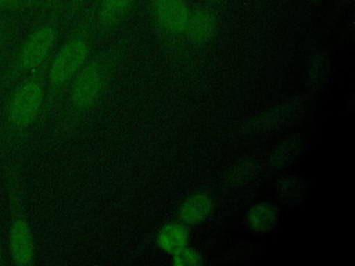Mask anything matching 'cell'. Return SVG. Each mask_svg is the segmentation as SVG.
<instances>
[{"label":"cell","mask_w":355,"mask_h":266,"mask_svg":"<svg viewBox=\"0 0 355 266\" xmlns=\"http://www.w3.org/2000/svg\"><path fill=\"white\" fill-rule=\"evenodd\" d=\"M44 109V64L21 78L0 101V159L15 158Z\"/></svg>","instance_id":"cell-1"},{"label":"cell","mask_w":355,"mask_h":266,"mask_svg":"<svg viewBox=\"0 0 355 266\" xmlns=\"http://www.w3.org/2000/svg\"><path fill=\"white\" fill-rule=\"evenodd\" d=\"M3 180L8 205V254L14 265L31 266L35 262L36 247L25 211V197L21 163L17 158L3 162Z\"/></svg>","instance_id":"cell-2"},{"label":"cell","mask_w":355,"mask_h":266,"mask_svg":"<svg viewBox=\"0 0 355 266\" xmlns=\"http://www.w3.org/2000/svg\"><path fill=\"white\" fill-rule=\"evenodd\" d=\"M57 29L54 24L46 22L36 26L14 54L7 57L0 75V101L11 86L44 64L55 42Z\"/></svg>","instance_id":"cell-3"},{"label":"cell","mask_w":355,"mask_h":266,"mask_svg":"<svg viewBox=\"0 0 355 266\" xmlns=\"http://www.w3.org/2000/svg\"><path fill=\"white\" fill-rule=\"evenodd\" d=\"M87 54V46L80 39L69 40L54 57L49 68V100L44 101L47 107L58 94L61 87L76 73Z\"/></svg>","instance_id":"cell-4"},{"label":"cell","mask_w":355,"mask_h":266,"mask_svg":"<svg viewBox=\"0 0 355 266\" xmlns=\"http://www.w3.org/2000/svg\"><path fill=\"white\" fill-rule=\"evenodd\" d=\"M101 85L100 72L94 65L87 66L75 79L71 90V104L75 111L87 108L96 98Z\"/></svg>","instance_id":"cell-5"},{"label":"cell","mask_w":355,"mask_h":266,"mask_svg":"<svg viewBox=\"0 0 355 266\" xmlns=\"http://www.w3.org/2000/svg\"><path fill=\"white\" fill-rule=\"evenodd\" d=\"M304 114L302 101H290L287 104H283L263 115H261L258 119L251 122V125H255L257 130L266 134V132L276 130L280 127H284L290 123H294L298 116Z\"/></svg>","instance_id":"cell-6"},{"label":"cell","mask_w":355,"mask_h":266,"mask_svg":"<svg viewBox=\"0 0 355 266\" xmlns=\"http://www.w3.org/2000/svg\"><path fill=\"white\" fill-rule=\"evenodd\" d=\"M157 15L162 25L172 32H183L189 19V11L182 0H157Z\"/></svg>","instance_id":"cell-7"},{"label":"cell","mask_w":355,"mask_h":266,"mask_svg":"<svg viewBox=\"0 0 355 266\" xmlns=\"http://www.w3.org/2000/svg\"><path fill=\"white\" fill-rule=\"evenodd\" d=\"M184 30H187L191 40L198 43L205 42L215 30V17L207 10H197L189 15Z\"/></svg>","instance_id":"cell-8"},{"label":"cell","mask_w":355,"mask_h":266,"mask_svg":"<svg viewBox=\"0 0 355 266\" xmlns=\"http://www.w3.org/2000/svg\"><path fill=\"white\" fill-rule=\"evenodd\" d=\"M301 147H302V141L300 137L297 136L287 137L273 151L270 158V166L275 169L284 168L298 155V152L301 151Z\"/></svg>","instance_id":"cell-9"},{"label":"cell","mask_w":355,"mask_h":266,"mask_svg":"<svg viewBox=\"0 0 355 266\" xmlns=\"http://www.w3.org/2000/svg\"><path fill=\"white\" fill-rule=\"evenodd\" d=\"M209 211H211L209 200L202 194H197L189 198L183 204L180 209V216L189 223H198L207 218Z\"/></svg>","instance_id":"cell-10"},{"label":"cell","mask_w":355,"mask_h":266,"mask_svg":"<svg viewBox=\"0 0 355 266\" xmlns=\"http://www.w3.org/2000/svg\"><path fill=\"white\" fill-rule=\"evenodd\" d=\"M187 241L186 230L179 224H168L164 227L158 236L159 247L166 252H178L179 249L184 248Z\"/></svg>","instance_id":"cell-11"},{"label":"cell","mask_w":355,"mask_h":266,"mask_svg":"<svg viewBox=\"0 0 355 266\" xmlns=\"http://www.w3.org/2000/svg\"><path fill=\"white\" fill-rule=\"evenodd\" d=\"M276 209L268 204H259L250 209L248 223L254 230L265 231L270 229L276 220Z\"/></svg>","instance_id":"cell-12"},{"label":"cell","mask_w":355,"mask_h":266,"mask_svg":"<svg viewBox=\"0 0 355 266\" xmlns=\"http://www.w3.org/2000/svg\"><path fill=\"white\" fill-rule=\"evenodd\" d=\"M327 73H329L327 57L324 54L319 53L309 62V68H308V85H309V87H312L313 90H318L323 85V82L326 80Z\"/></svg>","instance_id":"cell-13"},{"label":"cell","mask_w":355,"mask_h":266,"mask_svg":"<svg viewBox=\"0 0 355 266\" xmlns=\"http://www.w3.org/2000/svg\"><path fill=\"white\" fill-rule=\"evenodd\" d=\"M14 42V26L11 22L0 15V61L7 60L11 54V47Z\"/></svg>","instance_id":"cell-14"},{"label":"cell","mask_w":355,"mask_h":266,"mask_svg":"<svg viewBox=\"0 0 355 266\" xmlns=\"http://www.w3.org/2000/svg\"><path fill=\"white\" fill-rule=\"evenodd\" d=\"M132 1L133 0H104L101 18L105 22H114L129 8Z\"/></svg>","instance_id":"cell-15"},{"label":"cell","mask_w":355,"mask_h":266,"mask_svg":"<svg viewBox=\"0 0 355 266\" xmlns=\"http://www.w3.org/2000/svg\"><path fill=\"white\" fill-rule=\"evenodd\" d=\"M172 262H173V265H178V266H193V265H200L202 260H201V256L196 251L182 248L173 254Z\"/></svg>","instance_id":"cell-16"},{"label":"cell","mask_w":355,"mask_h":266,"mask_svg":"<svg viewBox=\"0 0 355 266\" xmlns=\"http://www.w3.org/2000/svg\"><path fill=\"white\" fill-rule=\"evenodd\" d=\"M32 0H0V10H18L31 6Z\"/></svg>","instance_id":"cell-17"},{"label":"cell","mask_w":355,"mask_h":266,"mask_svg":"<svg viewBox=\"0 0 355 266\" xmlns=\"http://www.w3.org/2000/svg\"><path fill=\"white\" fill-rule=\"evenodd\" d=\"M4 263V252H3V245L0 242V266Z\"/></svg>","instance_id":"cell-18"},{"label":"cell","mask_w":355,"mask_h":266,"mask_svg":"<svg viewBox=\"0 0 355 266\" xmlns=\"http://www.w3.org/2000/svg\"><path fill=\"white\" fill-rule=\"evenodd\" d=\"M313 1H318V0H313Z\"/></svg>","instance_id":"cell-19"}]
</instances>
